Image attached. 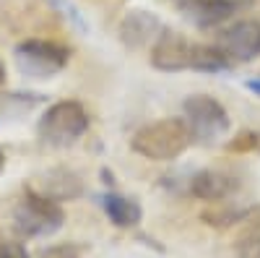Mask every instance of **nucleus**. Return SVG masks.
I'll return each instance as SVG.
<instances>
[{"label":"nucleus","instance_id":"20","mask_svg":"<svg viewBox=\"0 0 260 258\" xmlns=\"http://www.w3.org/2000/svg\"><path fill=\"white\" fill-rule=\"evenodd\" d=\"M0 169H3V154H0Z\"/></svg>","mask_w":260,"mask_h":258},{"label":"nucleus","instance_id":"19","mask_svg":"<svg viewBox=\"0 0 260 258\" xmlns=\"http://www.w3.org/2000/svg\"><path fill=\"white\" fill-rule=\"evenodd\" d=\"M3 78H6V68H3V63H0V83H3Z\"/></svg>","mask_w":260,"mask_h":258},{"label":"nucleus","instance_id":"21","mask_svg":"<svg viewBox=\"0 0 260 258\" xmlns=\"http://www.w3.org/2000/svg\"><path fill=\"white\" fill-rule=\"evenodd\" d=\"M257 149H260V141H257Z\"/></svg>","mask_w":260,"mask_h":258},{"label":"nucleus","instance_id":"4","mask_svg":"<svg viewBox=\"0 0 260 258\" xmlns=\"http://www.w3.org/2000/svg\"><path fill=\"white\" fill-rule=\"evenodd\" d=\"M185 110V123L195 141L201 144H216L219 138L226 136L229 131V115L221 102H216L208 94H192L182 104Z\"/></svg>","mask_w":260,"mask_h":258},{"label":"nucleus","instance_id":"6","mask_svg":"<svg viewBox=\"0 0 260 258\" xmlns=\"http://www.w3.org/2000/svg\"><path fill=\"white\" fill-rule=\"evenodd\" d=\"M216 47L232 60V66L252 60L255 55H260V21L255 18L237 21L234 26L224 29L216 37Z\"/></svg>","mask_w":260,"mask_h":258},{"label":"nucleus","instance_id":"17","mask_svg":"<svg viewBox=\"0 0 260 258\" xmlns=\"http://www.w3.org/2000/svg\"><path fill=\"white\" fill-rule=\"evenodd\" d=\"M0 258H29L26 248L16 243V240H6L3 235H0Z\"/></svg>","mask_w":260,"mask_h":258},{"label":"nucleus","instance_id":"13","mask_svg":"<svg viewBox=\"0 0 260 258\" xmlns=\"http://www.w3.org/2000/svg\"><path fill=\"white\" fill-rule=\"evenodd\" d=\"M242 222L245 230L234 243L237 258H260V209H250V214Z\"/></svg>","mask_w":260,"mask_h":258},{"label":"nucleus","instance_id":"10","mask_svg":"<svg viewBox=\"0 0 260 258\" xmlns=\"http://www.w3.org/2000/svg\"><path fill=\"white\" fill-rule=\"evenodd\" d=\"M237 190V180L219 169H203L190 180V193L201 201H224Z\"/></svg>","mask_w":260,"mask_h":258},{"label":"nucleus","instance_id":"7","mask_svg":"<svg viewBox=\"0 0 260 258\" xmlns=\"http://www.w3.org/2000/svg\"><path fill=\"white\" fill-rule=\"evenodd\" d=\"M192 45L177 32H161L151 50V63L159 71H192Z\"/></svg>","mask_w":260,"mask_h":258},{"label":"nucleus","instance_id":"18","mask_svg":"<svg viewBox=\"0 0 260 258\" xmlns=\"http://www.w3.org/2000/svg\"><path fill=\"white\" fill-rule=\"evenodd\" d=\"M247 89L255 92V94L260 97V78H250V81H247Z\"/></svg>","mask_w":260,"mask_h":258},{"label":"nucleus","instance_id":"2","mask_svg":"<svg viewBox=\"0 0 260 258\" xmlns=\"http://www.w3.org/2000/svg\"><path fill=\"white\" fill-rule=\"evenodd\" d=\"M13 222L24 238H47L62 227L65 211L60 201L39 193L37 188H26L13 209Z\"/></svg>","mask_w":260,"mask_h":258},{"label":"nucleus","instance_id":"12","mask_svg":"<svg viewBox=\"0 0 260 258\" xmlns=\"http://www.w3.org/2000/svg\"><path fill=\"white\" fill-rule=\"evenodd\" d=\"M99 201H102V209L107 211V217H110L112 224H117V227H136L141 222L143 211H141L138 201H133V198H125V196H120V193H104Z\"/></svg>","mask_w":260,"mask_h":258},{"label":"nucleus","instance_id":"15","mask_svg":"<svg viewBox=\"0 0 260 258\" xmlns=\"http://www.w3.org/2000/svg\"><path fill=\"white\" fill-rule=\"evenodd\" d=\"M81 255H83V248L76 243H57L39 253V258H81Z\"/></svg>","mask_w":260,"mask_h":258},{"label":"nucleus","instance_id":"9","mask_svg":"<svg viewBox=\"0 0 260 258\" xmlns=\"http://www.w3.org/2000/svg\"><path fill=\"white\" fill-rule=\"evenodd\" d=\"M169 3L187 13L198 26H219L237 8L234 0H169Z\"/></svg>","mask_w":260,"mask_h":258},{"label":"nucleus","instance_id":"16","mask_svg":"<svg viewBox=\"0 0 260 258\" xmlns=\"http://www.w3.org/2000/svg\"><path fill=\"white\" fill-rule=\"evenodd\" d=\"M257 141H260V136H255V133H250V131H242L234 141H229L226 149H229V152H234V154H245V152H252V149H257Z\"/></svg>","mask_w":260,"mask_h":258},{"label":"nucleus","instance_id":"8","mask_svg":"<svg viewBox=\"0 0 260 258\" xmlns=\"http://www.w3.org/2000/svg\"><path fill=\"white\" fill-rule=\"evenodd\" d=\"M164 32L161 21L154 16V13H146V11H130L122 24H120V37L127 47H146L148 42H156L159 34Z\"/></svg>","mask_w":260,"mask_h":258},{"label":"nucleus","instance_id":"14","mask_svg":"<svg viewBox=\"0 0 260 258\" xmlns=\"http://www.w3.org/2000/svg\"><path fill=\"white\" fill-rule=\"evenodd\" d=\"M250 214V209H229V206H216V209H206L201 214V219L208 224V227H229V224H237V222H242L245 217Z\"/></svg>","mask_w":260,"mask_h":258},{"label":"nucleus","instance_id":"5","mask_svg":"<svg viewBox=\"0 0 260 258\" xmlns=\"http://www.w3.org/2000/svg\"><path fill=\"white\" fill-rule=\"evenodd\" d=\"M68 50L47 39H24L16 47V66L29 78H50L68 66Z\"/></svg>","mask_w":260,"mask_h":258},{"label":"nucleus","instance_id":"1","mask_svg":"<svg viewBox=\"0 0 260 258\" xmlns=\"http://www.w3.org/2000/svg\"><path fill=\"white\" fill-rule=\"evenodd\" d=\"M190 141H192V133H190L187 123L180 118H167L159 123L143 125L133 136L130 146H133L136 154H141L146 159L169 162V159H177L190 146Z\"/></svg>","mask_w":260,"mask_h":258},{"label":"nucleus","instance_id":"3","mask_svg":"<svg viewBox=\"0 0 260 258\" xmlns=\"http://www.w3.org/2000/svg\"><path fill=\"white\" fill-rule=\"evenodd\" d=\"M86 131H89V112L83 110L81 102L65 99L47 107V112L39 120V136L52 146H68L76 144Z\"/></svg>","mask_w":260,"mask_h":258},{"label":"nucleus","instance_id":"11","mask_svg":"<svg viewBox=\"0 0 260 258\" xmlns=\"http://www.w3.org/2000/svg\"><path fill=\"white\" fill-rule=\"evenodd\" d=\"M31 188H37L39 193H45V196L55 201H71L83 193V183L71 169H50L47 175L39 178V185H31Z\"/></svg>","mask_w":260,"mask_h":258}]
</instances>
